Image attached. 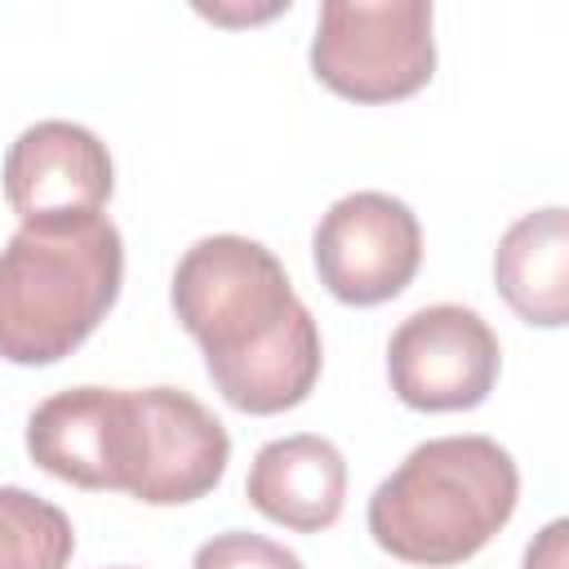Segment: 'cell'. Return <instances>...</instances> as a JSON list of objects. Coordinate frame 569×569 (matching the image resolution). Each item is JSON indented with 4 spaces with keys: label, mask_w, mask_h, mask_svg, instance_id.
Here are the masks:
<instances>
[{
    "label": "cell",
    "mask_w": 569,
    "mask_h": 569,
    "mask_svg": "<svg viewBox=\"0 0 569 569\" xmlns=\"http://www.w3.org/2000/svg\"><path fill=\"white\" fill-rule=\"evenodd\" d=\"M502 347L489 320L458 302H436L405 316L387 342L391 391L422 413H458L489 400Z\"/></svg>",
    "instance_id": "cell-6"
},
{
    "label": "cell",
    "mask_w": 569,
    "mask_h": 569,
    "mask_svg": "<svg viewBox=\"0 0 569 569\" xmlns=\"http://www.w3.org/2000/svg\"><path fill=\"white\" fill-rule=\"evenodd\" d=\"M244 498L253 511L293 533H320L342 516L347 462L333 440L311 431L267 440L249 462Z\"/></svg>",
    "instance_id": "cell-10"
},
{
    "label": "cell",
    "mask_w": 569,
    "mask_h": 569,
    "mask_svg": "<svg viewBox=\"0 0 569 569\" xmlns=\"http://www.w3.org/2000/svg\"><path fill=\"white\" fill-rule=\"evenodd\" d=\"M76 529L62 507L31 489L0 485V569H67Z\"/></svg>",
    "instance_id": "cell-12"
},
{
    "label": "cell",
    "mask_w": 569,
    "mask_h": 569,
    "mask_svg": "<svg viewBox=\"0 0 569 569\" xmlns=\"http://www.w3.org/2000/svg\"><path fill=\"white\" fill-rule=\"evenodd\" d=\"M311 71L351 102H396L436 71L427 0H325L311 36Z\"/></svg>",
    "instance_id": "cell-4"
},
{
    "label": "cell",
    "mask_w": 569,
    "mask_h": 569,
    "mask_svg": "<svg viewBox=\"0 0 569 569\" xmlns=\"http://www.w3.org/2000/svg\"><path fill=\"white\" fill-rule=\"evenodd\" d=\"M27 453L67 485L129 493L142 458L138 391L67 387L40 400L27 418Z\"/></svg>",
    "instance_id": "cell-7"
},
{
    "label": "cell",
    "mask_w": 569,
    "mask_h": 569,
    "mask_svg": "<svg viewBox=\"0 0 569 569\" xmlns=\"http://www.w3.org/2000/svg\"><path fill=\"white\" fill-rule=\"evenodd\" d=\"M138 418L142 458L129 498L147 507H178L218 489L231 458V436L191 391L138 387Z\"/></svg>",
    "instance_id": "cell-9"
},
{
    "label": "cell",
    "mask_w": 569,
    "mask_h": 569,
    "mask_svg": "<svg viewBox=\"0 0 569 569\" xmlns=\"http://www.w3.org/2000/svg\"><path fill=\"white\" fill-rule=\"evenodd\" d=\"M111 187L107 142L76 120H36L4 151V200L22 227L102 213Z\"/></svg>",
    "instance_id": "cell-8"
},
{
    "label": "cell",
    "mask_w": 569,
    "mask_h": 569,
    "mask_svg": "<svg viewBox=\"0 0 569 569\" xmlns=\"http://www.w3.org/2000/svg\"><path fill=\"white\" fill-rule=\"evenodd\" d=\"M520 471L493 436H436L369 493V533L409 565L449 569L471 560L516 511Z\"/></svg>",
    "instance_id": "cell-2"
},
{
    "label": "cell",
    "mask_w": 569,
    "mask_h": 569,
    "mask_svg": "<svg viewBox=\"0 0 569 569\" xmlns=\"http://www.w3.org/2000/svg\"><path fill=\"white\" fill-rule=\"evenodd\" d=\"M120 227L102 213L18 227L0 249V360L58 365L116 307Z\"/></svg>",
    "instance_id": "cell-3"
},
{
    "label": "cell",
    "mask_w": 569,
    "mask_h": 569,
    "mask_svg": "<svg viewBox=\"0 0 569 569\" xmlns=\"http://www.w3.org/2000/svg\"><path fill=\"white\" fill-rule=\"evenodd\" d=\"M493 284L525 325L560 329L569 320V213L560 204L533 209L502 231Z\"/></svg>",
    "instance_id": "cell-11"
},
{
    "label": "cell",
    "mask_w": 569,
    "mask_h": 569,
    "mask_svg": "<svg viewBox=\"0 0 569 569\" xmlns=\"http://www.w3.org/2000/svg\"><path fill=\"white\" fill-rule=\"evenodd\" d=\"M320 284L347 307H378L409 289L422 267L418 213L387 191H351L333 200L311 236Z\"/></svg>",
    "instance_id": "cell-5"
},
{
    "label": "cell",
    "mask_w": 569,
    "mask_h": 569,
    "mask_svg": "<svg viewBox=\"0 0 569 569\" xmlns=\"http://www.w3.org/2000/svg\"><path fill=\"white\" fill-rule=\"evenodd\" d=\"M191 569H302V560L284 542H271L249 529H227L196 547Z\"/></svg>",
    "instance_id": "cell-13"
},
{
    "label": "cell",
    "mask_w": 569,
    "mask_h": 569,
    "mask_svg": "<svg viewBox=\"0 0 569 569\" xmlns=\"http://www.w3.org/2000/svg\"><path fill=\"white\" fill-rule=\"evenodd\" d=\"M178 325L200 342L213 391L240 413H284L320 382L316 316L293 293L284 262L249 236L196 240L169 284Z\"/></svg>",
    "instance_id": "cell-1"
},
{
    "label": "cell",
    "mask_w": 569,
    "mask_h": 569,
    "mask_svg": "<svg viewBox=\"0 0 569 569\" xmlns=\"http://www.w3.org/2000/svg\"><path fill=\"white\" fill-rule=\"evenodd\" d=\"M565 533H569V525L565 520H551L538 533V542H529L525 569H565Z\"/></svg>",
    "instance_id": "cell-14"
}]
</instances>
